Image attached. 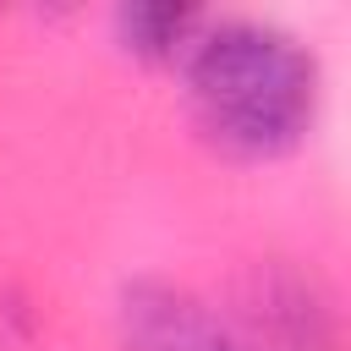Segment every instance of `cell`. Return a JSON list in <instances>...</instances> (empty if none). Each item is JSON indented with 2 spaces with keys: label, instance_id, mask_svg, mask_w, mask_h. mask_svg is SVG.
<instances>
[{
  "label": "cell",
  "instance_id": "cell-2",
  "mask_svg": "<svg viewBox=\"0 0 351 351\" xmlns=\"http://www.w3.org/2000/svg\"><path fill=\"white\" fill-rule=\"evenodd\" d=\"M225 313L241 351H346L340 285L313 258H252L236 274Z\"/></svg>",
  "mask_w": 351,
  "mask_h": 351
},
{
  "label": "cell",
  "instance_id": "cell-3",
  "mask_svg": "<svg viewBox=\"0 0 351 351\" xmlns=\"http://www.w3.org/2000/svg\"><path fill=\"white\" fill-rule=\"evenodd\" d=\"M110 335L115 351H241L225 302L165 269H137L115 285Z\"/></svg>",
  "mask_w": 351,
  "mask_h": 351
},
{
  "label": "cell",
  "instance_id": "cell-1",
  "mask_svg": "<svg viewBox=\"0 0 351 351\" xmlns=\"http://www.w3.org/2000/svg\"><path fill=\"white\" fill-rule=\"evenodd\" d=\"M170 77L192 137L241 170L296 159L329 115L324 49L269 11H203Z\"/></svg>",
  "mask_w": 351,
  "mask_h": 351
},
{
  "label": "cell",
  "instance_id": "cell-4",
  "mask_svg": "<svg viewBox=\"0 0 351 351\" xmlns=\"http://www.w3.org/2000/svg\"><path fill=\"white\" fill-rule=\"evenodd\" d=\"M110 44L143 66V71H176L192 33L203 27V5H181V0H115L110 16Z\"/></svg>",
  "mask_w": 351,
  "mask_h": 351
}]
</instances>
